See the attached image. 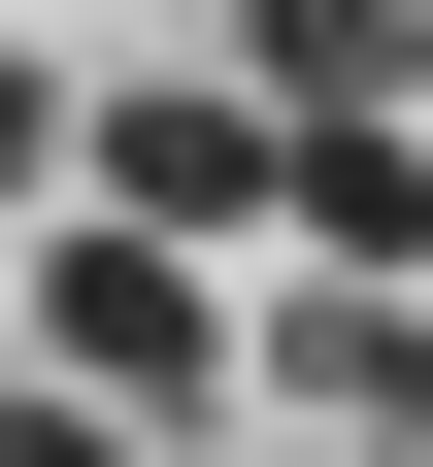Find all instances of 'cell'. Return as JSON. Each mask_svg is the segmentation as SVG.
Instances as JSON below:
<instances>
[{"label":"cell","instance_id":"6da1fadb","mask_svg":"<svg viewBox=\"0 0 433 467\" xmlns=\"http://www.w3.org/2000/svg\"><path fill=\"white\" fill-rule=\"evenodd\" d=\"M34 368H67V400H134V434H201V400H233V301L100 201V234H34Z\"/></svg>","mask_w":433,"mask_h":467},{"label":"cell","instance_id":"7a4b0ae2","mask_svg":"<svg viewBox=\"0 0 433 467\" xmlns=\"http://www.w3.org/2000/svg\"><path fill=\"white\" fill-rule=\"evenodd\" d=\"M100 201H134V234H300V100H267V67L134 100V134H100Z\"/></svg>","mask_w":433,"mask_h":467}]
</instances>
